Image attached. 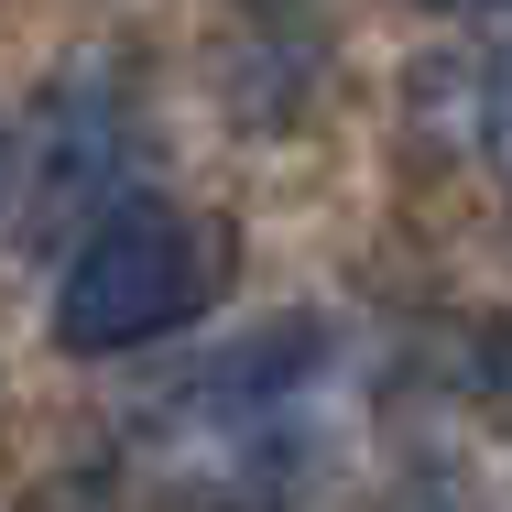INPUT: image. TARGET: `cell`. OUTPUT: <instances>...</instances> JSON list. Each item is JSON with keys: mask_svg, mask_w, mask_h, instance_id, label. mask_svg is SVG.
I'll list each match as a JSON object with an SVG mask.
<instances>
[{"mask_svg": "<svg viewBox=\"0 0 512 512\" xmlns=\"http://www.w3.org/2000/svg\"><path fill=\"white\" fill-rule=\"evenodd\" d=\"M0 197H11V131H0Z\"/></svg>", "mask_w": 512, "mask_h": 512, "instance_id": "4", "label": "cell"}, {"mask_svg": "<svg viewBox=\"0 0 512 512\" xmlns=\"http://www.w3.org/2000/svg\"><path fill=\"white\" fill-rule=\"evenodd\" d=\"M458 99H469V131H480V153L512 175V33L480 55V66H469V77H458Z\"/></svg>", "mask_w": 512, "mask_h": 512, "instance_id": "2", "label": "cell"}, {"mask_svg": "<svg viewBox=\"0 0 512 512\" xmlns=\"http://www.w3.org/2000/svg\"><path fill=\"white\" fill-rule=\"evenodd\" d=\"M229 273V229L175 197H131L77 240L66 284H55V349L66 360H109V349H153L175 327L218 306Z\"/></svg>", "mask_w": 512, "mask_h": 512, "instance_id": "1", "label": "cell"}, {"mask_svg": "<svg viewBox=\"0 0 512 512\" xmlns=\"http://www.w3.org/2000/svg\"><path fill=\"white\" fill-rule=\"evenodd\" d=\"M480 382H491V404L512 414V327H502V338H491V349H480Z\"/></svg>", "mask_w": 512, "mask_h": 512, "instance_id": "3", "label": "cell"}]
</instances>
